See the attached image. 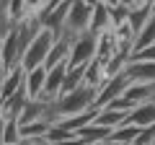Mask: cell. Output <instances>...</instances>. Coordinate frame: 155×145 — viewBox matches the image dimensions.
I'll list each match as a JSON object with an SVG mask.
<instances>
[{
    "instance_id": "cell-1",
    "label": "cell",
    "mask_w": 155,
    "mask_h": 145,
    "mask_svg": "<svg viewBox=\"0 0 155 145\" xmlns=\"http://www.w3.org/2000/svg\"><path fill=\"white\" fill-rule=\"evenodd\" d=\"M96 91H98V88H93V86H85V83H80L75 91H70V93H62V96H57V101L52 104L54 119H60V117H72V114H83V112H88V109H93Z\"/></svg>"
},
{
    "instance_id": "cell-2",
    "label": "cell",
    "mask_w": 155,
    "mask_h": 145,
    "mask_svg": "<svg viewBox=\"0 0 155 145\" xmlns=\"http://www.w3.org/2000/svg\"><path fill=\"white\" fill-rule=\"evenodd\" d=\"M52 44H54V34L47 31V29H39V34L31 39V44L26 47V52L21 57V70L28 72L34 67H41L47 55H49V49H52Z\"/></svg>"
},
{
    "instance_id": "cell-3",
    "label": "cell",
    "mask_w": 155,
    "mask_h": 145,
    "mask_svg": "<svg viewBox=\"0 0 155 145\" xmlns=\"http://www.w3.org/2000/svg\"><path fill=\"white\" fill-rule=\"evenodd\" d=\"M96 47H98V36L91 31H80L72 36L70 55H67V65H88L96 60Z\"/></svg>"
},
{
    "instance_id": "cell-4",
    "label": "cell",
    "mask_w": 155,
    "mask_h": 145,
    "mask_svg": "<svg viewBox=\"0 0 155 145\" xmlns=\"http://www.w3.org/2000/svg\"><path fill=\"white\" fill-rule=\"evenodd\" d=\"M129 86V78L122 72H116V75H111V78H106L104 83L98 86V91H96V101H93V109H104L109 101L119 99V96H124V91H127Z\"/></svg>"
},
{
    "instance_id": "cell-5",
    "label": "cell",
    "mask_w": 155,
    "mask_h": 145,
    "mask_svg": "<svg viewBox=\"0 0 155 145\" xmlns=\"http://www.w3.org/2000/svg\"><path fill=\"white\" fill-rule=\"evenodd\" d=\"M91 13H93V8H91L85 0H70L67 23H65V34L67 36H75V34H80V31H88Z\"/></svg>"
},
{
    "instance_id": "cell-6",
    "label": "cell",
    "mask_w": 155,
    "mask_h": 145,
    "mask_svg": "<svg viewBox=\"0 0 155 145\" xmlns=\"http://www.w3.org/2000/svg\"><path fill=\"white\" fill-rule=\"evenodd\" d=\"M124 75L129 78V83H155V62L127 60V65H124Z\"/></svg>"
},
{
    "instance_id": "cell-7",
    "label": "cell",
    "mask_w": 155,
    "mask_h": 145,
    "mask_svg": "<svg viewBox=\"0 0 155 145\" xmlns=\"http://www.w3.org/2000/svg\"><path fill=\"white\" fill-rule=\"evenodd\" d=\"M65 70H67V62H60V65L49 67L47 70V80H44V93L41 99H49V101H57L62 91V80H65Z\"/></svg>"
},
{
    "instance_id": "cell-8",
    "label": "cell",
    "mask_w": 155,
    "mask_h": 145,
    "mask_svg": "<svg viewBox=\"0 0 155 145\" xmlns=\"http://www.w3.org/2000/svg\"><path fill=\"white\" fill-rule=\"evenodd\" d=\"M127 122L134 124V127H153L155 124V99L145 101V104H137L132 112H129Z\"/></svg>"
},
{
    "instance_id": "cell-9",
    "label": "cell",
    "mask_w": 155,
    "mask_h": 145,
    "mask_svg": "<svg viewBox=\"0 0 155 145\" xmlns=\"http://www.w3.org/2000/svg\"><path fill=\"white\" fill-rule=\"evenodd\" d=\"M44 80H47V67L44 65L26 72V78H23V91H26L28 99H39V96L44 93Z\"/></svg>"
},
{
    "instance_id": "cell-10",
    "label": "cell",
    "mask_w": 155,
    "mask_h": 145,
    "mask_svg": "<svg viewBox=\"0 0 155 145\" xmlns=\"http://www.w3.org/2000/svg\"><path fill=\"white\" fill-rule=\"evenodd\" d=\"M70 44H72V36H67V34H62L60 39H54V44H52L49 55H47V60H44V67H47V70L54 67V65H60V62H67Z\"/></svg>"
},
{
    "instance_id": "cell-11",
    "label": "cell",
    "mask_w": 155,
    "mask_h": 145,
    "mask_svg": "<svg viewBox=\"0 0 155 145\" xmlns=\"http://www.w3.org/2000/svg\"><path fill=\"white\" fill-rule=\"evenodd\" d=\"M111 29V13H109V5L104 3H96L93 5V13H91V23H88V31L91 34H104Z\"/></svg>"
},
{
    "instance_id": "cell-12",
    "label": "cell",
    "mask_w": 155,
    "mask_h": 145,
    "mask_svg": "<svg viewBox=\"0 0 155 145\" xmlns=\"http://www.w3.org/2000/svg\"><path fill=\"white\" fill-rule=\"evenodd\" d=\"M96 112H98V109H88V112H83V114H72V117H60V119H54V124L75 135L80 127H85V124H91V122H93Z\"/></svg>"
},
{
    "instance_id": "cell-13",
    "label": "cell",
    "mask_w": 155,
    "mask_h": 145,
    "mask_svg": "<svg viewBox=\"0 0 155 145\" xmlns=\"http://www.w3.org/2000/svg\"><path fill=\"white\" fill-rule=\"evenodd\" d=\"M150 44H155V13L145 21V26L134 34V39H132V55H134V52H140V49H145V47H150ZM132 55H129V57H132Z\"/></svg>"
},
{
    "instance_id": "cell-14",
    "label": "cell",
    "mask_w": 155,
    "mask_h": 145,
    "mask_svg": "<svg viewBox=\"0 0 155 145\" xmlns=\"http://www.w3.org/2000/svg\"><path fill=\"white\" fill-rule=\"evenodd\" d=\"M124 99H129L132 104H145V101L155 99V83H129L124 91Z\"/></svg>"
},
{
    "instance_id": "cell-15",
    "label": "cell",
    "mask_w": 155,
    "mask_h": 145,
    "mask_svg": "<svg viewBox=\"0 0 155 145\" xmlns=\"http://www.w3.org/2000/svg\"><path fill=\"white\" fill-rule=\"evenodd\" d=\"M23 78H26V72H23L21 67L5 72V75H3V83H0V101L8 99V96H13L18 88H23Z\"/></svg>"
},
{
    "instance_id": "cell-16",
    "label": "cell",
    "mask_w": 155,
    "mask_h": 145,
    "mask_svg": "<svg viewBox=\"0 0 155 145\" xmlns=\"http://www.w3.org/2000/svg\"><path fill=\"white\" fill-rule=\"evenodd\" d=\"M75 135H78V137H83L88 145H98V143H106V140H109L111 130L109 127H101V124H96V122H91V124H85V127H80Z\"/></svg>"
},
{
    "instance_id": "cell-17",
    "label": "cell",
    "mask_w": 155,
    "mask_h": 145,
    "mask_svg": "<svg viewBox=\"0 0 155 145\" xmlns=\"http://www.w3.org/2000/svg\"><path fill=\"white\" fill-rule=\"evenodd\" d=\"M140 130H142V127H134V124L124 122L122 127H114V130H111V135H109L106 143H111V145H132L134 137L140 135Z\"/></svg>"
},
{
    "instance_id": "cell-18",
    "label": "cell",
    "mask_w": 155,
    "mask_h": 145,
    "mask_svg": "<svg viewBox=\"0 0 155 145\" xmlns=\"http://www.w3.org/2000/svg\"><path fill=\"white\" fill-rule=\"evenodd\" d=\"M127 117H129L127 112H116V109H98V112H96V117H93V122L101 124V127L114 130V127H122V124L127 122Z\"/></svg>"
},
{
    "instance_id": "cell-19",
    "label": "cell",
    "mask_w": 155,
    "mask_h": 145,
    "mask_svg": "<svg viewBox=\"0 0 155 145\" xmlns=\"http://www.w3.org/2000/svg\"><path fill=\"white\" fill-rule=\"evenodd\" d=\"M153 16V8H150V3H140V5H134L132 11H129L127 16V26L132 29V34H137L140 29L145 26V21Z\"/></svg>"
},
{
    "instance_id": "cell-20",
    "label": "cell",
    "mask_w": 155,
    "mask_h": 145,
    "mask_svg": "<svg viewBox=\"0 0 155 145\" xmlns=\"http://www.w3.org/2000/svg\"><path fill=\"white\" fill-rule=\"evenodd\" d=\"M21 124H18L16 117H8L3 130H0V145H13V143H21Z\"/></svg>"
},
{
    "instance_id": "cell-21",
    "label": "cell",
    "mask_w": 155,
    "mask_h": 145,
    "mask_svg": "<svg viewBox=\"0 0 155 145\" xmlns=\"http://www.w3.org/2000/svg\"><path fill=\"white\" fill-rule=\"evenodd\" d=\"M8 5H11V0H0V42L5 39V34L13 29V18H11Z\"/></svg>"
},
{
    "instance_id": "cell-22",
    "label": "cell",
    "mask_w": 155,
    "mask_h": 145,
    "mask_svg": "<svg viewBox=\"0 0 155 145\" xmlns=\"http://www.w3.org/2000/svg\"><path fill=\"white\" fill-rule=\"evenodd\" d=\"M8 11H11V18L13 23L21 21V18L28 16V8H26V0H11V5H8Z\"/></svg>"
},
{
    "instance_id": "cell-23",
    "label": "cell",
    "mask_w": 155,
    "mask_h": 145,
    "mask_svg": "<svg viewBox=\"0 0 155 145\" xmlns=\"http://www.w3.org/2000/svg\"><path fill=\"white\" fill-rule=\"evenodd\" d=\"M153 143H155V124L153 127H142L140 130V135L134 137L132 145H153Z\"/></svg>"
},
{
    "instance_id": "cell-24",
    "label": "cell",
    "mask_w": 155,
    "mask_h": 145,
    "mask_svg": "<svg viewBox=\"0 0 155 145\" xmlns=\"http://www.w3.org/2000/svg\"><path fill=\"white\" fill-rule=\"evenodd\" d=\"M129 60H147V62H155V44H150V47H145V49L134 52Z\"/></svg>"
},
{
    "instance_id": "cell-25",
    "label": "cell",
    "mask_w": 155,
    "mask_h": 145,
    "mask_svg": "<svg viewBox=\"0 0 155 145\" xmlns=\"http://www.w3.org/2000/svg\"><path fill=\"white\" fill-rule=\"evenodd\" d=\"M116 5H124V8H134V5H140V0H116Z\"/></svg>"
},
{
    "instance_id": "cell-26",
    "label": "cell",
    "mask_w": 155,
    "mask_h": 145,
    "mask_svg": "<svg viewBox=\"0 0 155 145\" xmlns=\"http://www.w3.org/2000/svg\"><path fill=\"white\" fill-rule=\"evenodd\" d=\"M26 145H49V143H47V140H28Z\"/></svg>"
},
{
    "instance_id": "cell-27",
    "label": "cell",
    "mask_w": 155,
    "mask_h": 145,
    "mask_svg": "<svg viewBox=\"0 0 155 145\" xmlns=\"http://www.w3.org/2000/svg\"><path fill=\"white\" fill-rule=\"evenodd\" d=\"M3 124H5V117H3V109H0V130H3Z\"/></svg>"
},
{
    "instance_id": "cell-28",
    "label": "cell",
    "mask_w": 155,
    "mask_h": 145,
    "mask_svg": "<svg viewBox=\"0 0 155 145\" xmlns=\"http://www.w3.org/2000/svg\"><path fill=\"white\" fill-rule=\"evenodd\" d=\"M28 143V140H21V143H13V145H26Z\"/></svg>"
},
{
    "instance_id": "cell-29",
    "label": "cell",
    "mask_w": 155,
    "mask_h": 145,
    "mask_svg": "<svg viewBox=\"0 0 155 145\" xmlns=\"http://www.w3.org/2000/svg\"><path fill=\"white\" fill-rule=\"evenodd\" d=\"M150 8H153V13H155V0H153V3H150Z\"/></svg>"
},
{
    "instance_id": "cell-30",
    "label": "cell",
    "mask_w": 155,
    "mask_h": 145,
    "mask_svg": "<svg viewBox=\"0 0 155 145\" xmlns=\"http://www.w3.org/2000/svg\"><path fill=\"white\" fill-rule=\"evenodd\" d=\"M140 3H153V0H140Z\"/></svg>"
},
{
    "instance_id": "cell-31",
    "label": "cell",
    "mask_w": 155,
    "mask_h": 145,
    "mask_svg": "<svg viewBox=\"0 0 155 145\" xmlns=\"http://www.w3.org/2000/svg\"><path fill=\"white\" fill-rule=\"evenodd\" d=\"M98 145H111V143H98Z\"/></svg>"
},
{
    "instance_id": "cell-32",
    "label": "cell",
    "mask_w": 155,
    "mask_h": 145,
    "mask_svg": "<svg viewBox=\"0 0 155 145\" xmlns=\"http://www.w3.org/2000/svg\"><path fill=\"white\" fill-rule=\"evenodd\" d=\"M0 83H3V78H0Z\"/></svg>"
},
{
    "instance_id": "cell-33",
    "label": "cell",
    "mask_w": 155,
    "mask_h": 145,
    "mask_svg": "<svg viewBox=\"0 0 155 145\" xmlns=\"http://www.w3.org/2000/svg\"><path fill=\"white\" fill-rule=\"evenodd\" d=\"M153 145H155V143H153Z\"/></svg>"
}]
</instances>
